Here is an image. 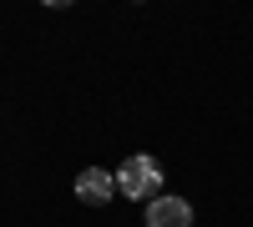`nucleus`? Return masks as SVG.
<instances>
[{
  "label": "nucleus",
  "mask_w": 253,
  "mask_h": 227,
  "mask_svg": "<svg viewBox=\"0 0 253 227\" xmlns=\"http://www.w3.org/2000/svg\"><path fill=\"white\" fill-rule=\"evenodd\" d=\"M117 192L132 197V202H152V197H162V167H157V157H147V152L126 157L122 167H117Z\"/></svg>",
  "instance_id": "obj_1"
},
{
  "label": "nucleus",
  "mask_w": 253,
  "mask_h": 227,
  "mask_svg": "<svg viewBox=\"0 0 253 227\" xmlns=\"http://www.w3.org/2000/svg\"><path fill=\"white\" fill-rule=\"evenodd\" d=\"M147 227H193V202L182 197H152L147 202Z\"/></svg>",
  "instance_id": "obj_2"
},
{
  "label": "nucleus",
  "mask_w": 253,
  "mask_h": 227,
  "mask_svg": "<svg viewBox=\"0 0 253 227\" xmlns=\"http://www.w3.org/2000/svg\"><path fill=\"white\" fill-rule=\"evenodd\" d=\"M117 192V177L112 172H101V167H86L76 177V202H86V207H101V202H112Z\"/></svg>",
  "instance_id": "obj_3"
}]
</instances>
